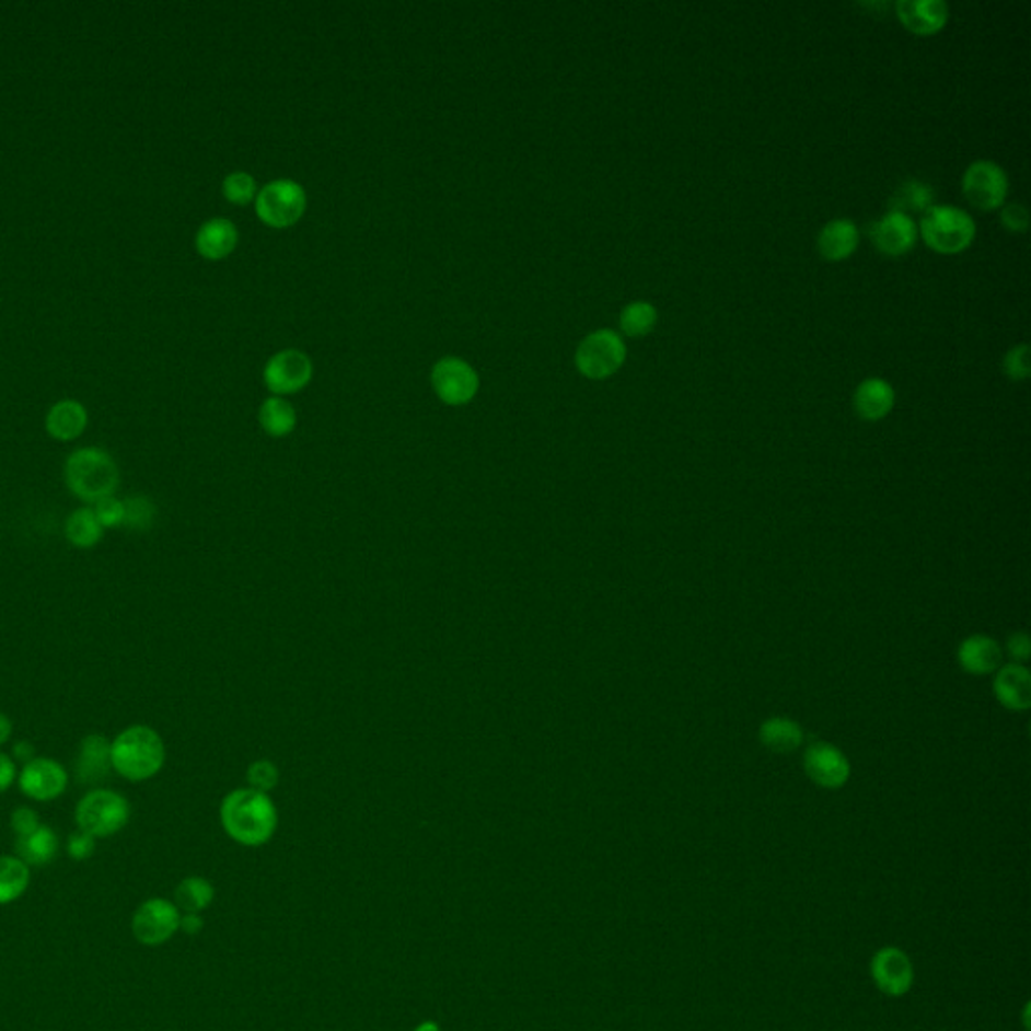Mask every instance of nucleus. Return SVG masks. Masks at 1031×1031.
<instances>
[{"label": "nucleus", "instance_id": "nucleus-1", "mask_svg": "<svg viewBox=\"0 0 1031 1031\" xmlns=\"http://www.w3.org/2000/svg\"><path fill=\"white\" fill-rule=\"evenodd\" d=\"M220 820L228 836L244 846L266 844L277 831V808L268 793L242 788L228 793L220 806Z\"/></svg>", "mask_w": 1031, "mask_h": 1031}, {"label": "nucleus", "instance_id": "nucleus-20", "mask_svg": "<svg viewBox=\"0 0 1031 1031\" xmlns=\"http://www.w3.org/2000/svg\"><path fill=\"white\" fill-rule=\"evenodd\" d=\"M997 702L1013 709L1023 711L1031 705V675L1023 665H1007L999 669L994 683Z\"/></svg>", "mask_w": 1031, "mask_h": 1031}, {"label": "nucleus", "instance_id": "nucleus-21", "mask_svg": "<svg viewBox=\"0 0 1031 1031\" xmlns=\"http://www.w3.org/2000/svg\"><path fill=\"white\" fill-rule=\"evenodd\" d=\"M88 409L76 399L57 402L45 419V429L53 440L73 441L88 428Z\"/></svg>", "mask_w": 1031, "mask_h": 1031}, {"label": "nucleus", "instance_id": "nucleus-5", "mask_svg": "<svg viewBox=\"0 0 1031 1031\" xmlns=\"http://www.w3.org/2000/svg\"><path fill=\"white\" fill-rule=\"evenodd\" d=\"M131 816V806L124 793L109 788H95L85 793L76 806V824L79 831L93 838H107L126 829Z\"/></svg>", "mask_w": 1031, "mask_h": 1031}, {"label": "nucleus", "instance_id": "nucleus-34", "mask_svg": "<svg viewBox=\"0 0 1031 1031\" xmlns=\"http://www.w3.org/2000/svg\"><path fill=\"white\" fill-rule=\"evenodd\" d=\"M93 512H95L101 526L105 530L119 529L126 522V502L115 498V496L103 498L100 502L93 503Z\"/></svg>", "mask_w": 1031, "mask_h": 1031}, {"label": "nucleus", "instance_id": "nucleus-3", "mask_svg": "<svg viewBox=\"0 0 1031 1031\" xmlns=\"http://www.w3.org/2000/svg\"><path fill=\"white\" fill-rule=\"evenodd\" d=\"M65 484L81 502L97 503L115 496L119 488V467L114 457L101 448H81L67 457Z\"/></svg>", "mask_w": 1031, "mask_h": 1031}, {"label": "nucleus", "instance_id": "nucleus-36", "mask_svg": "<svg viewBox=\"0 0 1031 1031\" xmlns=\"http://www.w3.org/2000/svg\"><path fill=\"white\" fill-rule=\"evenodd\" d=\"M248 781H251L252 790H258V792L265 793L270 792L273 788H277V766H275L273 762H266V760L254 762L251 769H248Z\"/></svg>", "mask_w": 1031, "mask_h": 1031}, {"label": "nucleus", "instance_id": "nucleus-28", "mask_svg": "<svg viewBox=\"0 0 1031 1031\" xmlns=\"http://www.w3.org/2000/svg\"><path fill=\"white\" fill-rule=\"evenodd\" d=\"M935 201V192L929 184L918 182V179H908L894 189L891 196V212H901V215H925Z\"/></svg>", "mask_w": 1031, "mask_h": 1031}, {"label": "nucleus", "instance_id": "nucleus-22", "mask_svg": "<svg viewBox=\"0 0 1031 1031\" xmlns=\"http://www.w3.org/2000/svg\"><path fill=\"white\" fill-rule=\"evenodd\" d=\"M112 767V742L101 733H89L79 745L77 776L83 784L101 780Z\"/></svg>", "mask_w": 1031, "mask_h": 1031}, {"label": "nucleus", "instance_id": "nucleus-29", "mask_svg": "<svg viewBox=\"0 0 1031 1031\" xmlns=\"http://www.w3.org/2000/svg\"><path fill=\"white\" fill-rule=\"evenodd\" d=\"M215 884L204 879V877H188L179 882L174 893V905L179 908V913H196L200 915L215 901Z\"/></svg>", "mask_w": 1031, "mask_h": 1031}, {"label": "nucleus", "instance_id": "nucleus-11", "mask_svg": "<svg viewBox=\"0 0 1031 1031\" xmlns=\"http://www.w3.org/2000/svg\"><path fill=\"white\" fill-rule=\"evenodd\" d=\"M19 788L35 802H53L63 796L69 786V774L61 762L53 757H33L19 772Z\"/></svg>", "mask_w": 1031, "mask_h": 1031}, {"label": "nucleus", "instance_id": "nucleus-17", "mask_svg": "<svg viewBox=\"0 0 1031 1031\" xmlns=\"http://www.w3.org/2000/svg\"><path fill=\"white\" fill-rule=\"evenodd\" d=\"M858 242H860V234L855 222L848 218H836L820 230L818 252L829 263H843L855 254Z\"/></svg>", "mask_w": 1031, "mask_h": 1031}, {"label": "nucleus", "instance_id": "nucleus-42", "mask_svg": "<svg viewBox=\"0 0 1031 1031\" xmlns=\"http://www.w3.org/2000/svg\"><path fill=\"white\" fill-rule=\"evenodd\" d=\"M201 929H204V920H201L200 915H196V913H186V915H182V920H179V931H184L186 935H198Z\"/></svg>", "mask_w": 1031, "mask_h": 1031}, {"label": "nucleus", "instance_id": "nucleus-10", "mask_svg": "<svg viewBox=\"0 0 1031 1031\" xmlns=\"http://www.w3.org/2000/svg\"><path fill=\"white\" fill-rule=\"evenodd\" d=\"M431 385L441 402L466 405L476 397L479 378L476 369L460 357H443L431 369Z\"/></svg>", "mask_w": 1031, "mask_h": 1031}, {"label": "nucleus", "instance_id": "nucleus-25", "mask_svg": "<svg viewBox=\"0 0 1031 1031\" xmlns=\"http://www.w3.org/2000/svg\"><path fill=\"white\" fill-rule=\"evenodd\" d=\"M760 740L776 754H790L804 742V731L788 717H769L760 728Z\"/></svg>", "mask_w": 1031, "mask_h": 1031}, {"label": "nucleus", "instance_id": "nucleus-12", "mask_svg": "<svg viewBox=\"0 0 1031 1031\" xmlns=\"http://www.w3.org/2000/svg\"><path fill=\"white\" fill-rule=\"evenodd\" d=\"M870 977L881 994L903 997L915 983V968L911 957L899 947H882L870 959Z\"/></svg>", "mask_w": 1031, "mask_h": 1031}, {"label": "nucleus", "instance_id": "nucleus-13", "mask_svg": "<svg viewBox=\"0 0 1031 1031\" xmlns=\"http://www.w3.org/2000/svg\"><path fill=\"white\" fill-rule=\"evenodd\" d=\"M313 378V361L306 352L297 349L277 352L265 367V383L278 397L299 393Z\"/></svg>", "mask_w": 1031, "mask_h": 1031}, {"label": "nucleus", "instance_id": "nucleus-30", "mask_svg": "<svg viewBox=\"0 0 1031 1031\" xmlns=\"http://www.w3.org/2000/svg\"><path fill=\"white\" fill-rule=\"evenodd\" d=\"M260 426L273 438H285L297 428V412L287 399L270 397L260 407Z\"/></svg>", "mask_w": 1031, "mask_h": 1031}, {"label": "nucleus", "instance_id": "nucleus-23", "mask_svg": "<svg viewBox=\"0 0 1031 1031\" xmlns=\"http://www.w3.org/2000/svg\"><path fill=\"white\" fill-rule=\"evenodd\" d=\"M959 663L973 675H987L999 669L1001 649L999 642L985 635H973L959 647Z\"/></svg>", "mask_w": 1031, "mask_h": 1031}, {"label": "nucleus", "instance_id": "nucleus-40", "mask_svg": "<svg viewBox=\"0 0 1031 1031\" xmlns=\"http://www.w3.org/2000/svg\"><path fill=\"white\" fill-rule=\"evenodd\" d=\"M1030 637L1026 633H1013L1007 641V653L1018 663L1030 659Z\"/></svg>", "mask_w": 1031, "mask_h": 1031}, {"label": "nucleus", "instance_id": "nucleus-27", "mask_svg": "<svg viewBox=\"0 0 1031 1031\" xmlns=\"http://www.w3.org/2000/svg\"><path fill=\"white\" fill-rule=\"evenodd\" d=\"M31 884V867L19 856H0V906L11 905L26 893Z\"/></svg>", "mask_w": 1031, "mask_h": 1031}, {"label": "nucleus", "instance_id": "nucleus-7", "mask_svg": "<svg viewBox=\"0 0 1031 1031\" xmlns=\"http://www.w3.org/2000/svg\"><path fill=\"white\" fill-rule=\"evenodd\" d=\"M306 210V194L292 179H275L256 194V215L270 228L294 227Z\"/></svg>", "mask_w": 1031, "mask_h": 1031}, {"label": "nucleus", "instance_id": "nucleus-8", "mask_svg": "<svg viewBox=\"0 0 1031 1031\" xmlns=\"http://www.w3.org/2000/svg\"><path fill=\"white\" fill-rule=\"evenodd\" d=\"M961 188L973 208L992 212L1006 204L1009 179L1006 170L995 162L977 160L965 170Z\"/></svg>", "mask_w": 1031, "mask_h": 1031}, {"label": "nucleus", "instance_id": "nucleus-9", "mask_svg": "<svg viewBox=\"0 0 1031 1031\" xmlns=\"http://www.w3.org/2000/svg\"><path fill=\"white\" fill-rule=\"evenodd\" d=\"M182 913L172 901L153 896L138 906L131 918V932L139 943L155 947L170 941L179 931Z\"/></svg>", "mask_w": 1031, "mask_h": 1031}, {"label": "nucleus", "instance_id": "nucleus-2", "mask_svg": "<svg viewBox=\"0 0 1031 1031\" xmlns=\"http://www.w3.org/2000/svg\"><path fill=\"white\" fill-rule=\"evenodd\" d=\"M164 764V740L150 726H129L112 742V767L126 780H151Z\"/></svg>", "mask_w": 1031, "mask_h": 1031}, {"label": "nucleus", "instance_id": "nucleus-32", "mask_svg": "<svg viewBox=\"0 0 1031 1031\" xmlns=\"http://www.w3.org/2000/svg\"><path fill=\"white\" fill-rule=\"evenodd\" d=\"M222 194L228 201L244 206L256 198V182L251 174L246 172H234L228 174L222 182Z\"/></svg>", "mask_w": 1031, "mask_h": 1031}, {"label": "nucleus", "instance_id": "nucleus-41", "mask_svg": "<svg viewBox=\"0 0 1031 1031\" xmlns=\"http://www.w3.org/2000/svg\"><path fill=\"white\" fill-rule=\"evenodd\" d=\"M16 778H19V772H16L13 757L0 752V793L7 792Z\"/></svg>", "mask_w": 1031, "mask_h": 1031}, {"label": "nucleus", "instance_id": "nucleus-26", "mask_svg": "<svg viewBox=\"0 0 1031 1031\" xmlns=\"http://www.w3.org/2000/svg\"><path fill=\"white\" fill-rule=\"evenodd\" d=\"M105 534V529L101 526L97 516L93 508H77L73 510L67 522H65V538L76 548H93L100 544Z\"/></svg>", "mask_w": 1031, "mask_h": 1031}, {"label": "nucleus", "instance_id": "nucleus-6", "mask_svg": "<svg viewBox=\"0 0 1031 1031\" xmlns=\"http://www.w3.org/2000/svg\"><path fill=\"white\" fill-rule=\"evenodd\" d=\"M627 359V345L623 337L613 328H599L580 340L579 349L575 355V363L580 375L587 379L611 378Z\"/></svg>", "mask_w": 1031, "mask_h": 1031}, {"label": "nucleus", "instance_id": "nucleus-38", "mask_svg": "<svg viewBox=\"0 0 1031 1031\" xmlns=\"http://www.w3.org/2000/svg\"><path fill=\"white\" fill-rule=\"evenodd\" d=\"M38 826H40V820H38V814L33 808L21 806V808L13 810V814H11V829H13L16 838H21V836H26V834L37 831Z\"/></svg>", "mask_w": 1031, "mask_h": 1031}, {"label": "nucleus", "instance_id": "nucleus-14", "mask_svg": "<svg viewBox=\"0 0 1031 1031\" xmlns=\"http://www.w3.org/2000/svg\"><path fill=\"white\" fill-rule=\"evenodd\" d=\"M804 769L814 784L829 790L843 788L850 778L848 757L836 745L826 742L812 743L806 750Z\"/></svg>", "mask_w": 1031, "mask_h": 1031}, {"label": "nucleus", "instance_id": "nucleus-18", "mask_svg": "<svg viewBox=\"0 0 1031 1031\" xmlns=\"http://www.w3.org/2000/svg\"><path fill=\"white\" fill-rule=\"evenodd\" d=\"M855 412L865 421H881L893 412L894 390L881 378L865 379L855 391Z\"/></svg>", "mask_w": 1031, "mask_h": 1031}, {"label": "nucleus", "instance_id": "nucleus-37", "mask_svg": "<svg viewBox=\"0 0 1031 1031\" xmlns=\"http://www.w3.org/2000/svg\"><path fill=\"white\" fill-rule=\"evenodd\" d=\"M1001 224L1006 228L1007 232L1011 234H1021L1026 232L1028 227H1030V212L1023 204H1007V206H1001Z\"/></svg>", "mask_w": 1031, "mask_h": 1031}, {"label": "nucleus", "instance_id": "nucleus-44", "mask_svg": "<svg viewBox=\"0 0 1031 1031\" xmlns=\"http://www.w3.org/2000/svg\"><path fill=\"white\" fill-rule=\"evenodd\" d=\"M11 735H13V721H11V717L0 711V745L9 742Z\"/></svg>", "mask_w": 1031, "mask_h": 1031}, {"label": "nucleus", "instance_id": "nucleus-15", "mask_svg": "<svg viewBox=\"0 0 1031 1031\" xmlns=\"http://www.w3.org/2000/svg\"><path fill=\"white\" fill-rule=\"evenodd\" d=\"M868 232L874 248L891 258L903 256L917 244L918 230L915 220L901 212H887Z\"/></svg>", "mask_w": 1031, "mask_h": 1031}, {"label": "nucleus", "instance_id": "nucleus-35", "mask_svg": "<svg viewBox=\"0 0 1031 1031\" xmlns=\"http://www.w3.org/2000/svg\"><path fill=\"white\" fill-rule=\"evenodd\" d=\"M1004 373L1011 381H1026L1030 378V345H1018L1009 349L1004 357Z\"/></svg>", "mask_w": 1031, "mask_h": 1031}, {"label": "nucleus", "instance_id": "nucleus-43", "mask_svg": "<svg viewBox=\"0 0 1031 1031\" xmlns=\"http://www.w3.org/2000/svg\"><path fill=\"white\" fill-rule=\"evenodd\" d=\"M14 757L21 762H31L35 757V748L28 742L14 743Z\"/></svg>", "mask_w": 1031, "mask_h": 1031}, {"label": "nucleus", "instance_id": "nucleus-24", "mask_svg": "<svg viewBox=\"0 0 1031 1031\" xmlns=\"http://www.w3.org/2000/svg\"><path fill=\"white\" fill-rule=\"evenodd\" d=\"M14 850V856H19L28 867H45L59 853V836L49 826L40 824L37 831L16 838Z\"/></svg>", "mask_w": 1031, "mask_h": 1031}, {"label": "nucleus", "instance_id": "nucleus-31", "mask_svg": "<svg viewBox=\"0 0 1031 1031\" xmlns=\"http://www.w3.org/2000/svg\"><path fill=\"white\" fill-rule=\"evenodd\" d=\"M657 309H654L651 302L647 301H635L629 302L623 311H621V316H618V325H621V331L625 337H630V339H639V337H645L653 331L654 325H657Z\"/></svg>", "mask_w": 1031, "mask_h": 1031}, {"label": "nucleus", "instance_id": "nucleus-4", "mask_svg": "<svg viewBox=\"0 0 1031 1031\" xmlns=\"http://www.w3.org/2000/svg\"><path fill=\"white\" fill-rule=\"evenodd\" d=\"M917 230L923 242L939 254L968 251L977 234L973 218L955 206H931Z\"/></svg>", "mask_w": 1031, "mask_h": 1031}, {"label": "nucleus", "instance_id": "nucleus-33", "mask_svg": "<svg viewBox=\"0 0 1031 1031\" xmlns=\"http://www.w3.org/2000/svg\"><path fill=\"white\" fill-rule=\"evenodd\" d=\"M153 516H155V508L148 498L134 496V498L126 500V522L124 524H127L129 529H150Z\"/></svg>", "mask_w": 1031, "mask_h": 1031}, {"label": "nucleus", "instance_id": "nucleus-39", "mask_svg": "<svg viewBox=\"0 0 1031 1031\" xmlns=\"http://www.w3.org/2000/svg\"><path fill=\"white\" fill-rule=\"evenodd\" d=\"M95 841L97 838H93L88 832H73L67 841V853L73 860H88L95 853Z\"/></svg>", "mask_w": 1031, "mask_h": 1031}, {"label": "nucleus", "instance_id": "nucleus-19", "mask_svg": "<svg viewBox=\"0 0 1031 1031\" xmlns=\"http://www.w3.org/2000/svg\"><path fill=\"white\" fill-rule=\"evenodd\" d=\"M239 244V230L227 218H212L201 224L196 234V251L206 260H222Z\"/></svg>", "mask_w": 1031, "mask_h": 1031}, {"label": "nucleus", "instance_id": "nucleus-45", "mask_svg": "<svg viewBox=\"0 0 1031 1031\" xmlns=\"http://www.w3.org/2000/svg\"><path fill=\"white\" fill-rule=\"evenodd\" d=\"M414 1031H441V1028L438 1021H431V1019H428V1021H421V1023H419V1026H417L416 1030Z\"/></svg>", "mask_w": 1031, "mask_h": 1031}, {"label": "nucleus", "instance_id": "nucleus-16", "mask_svg": "<svg viewBox=\"0 0 1031 1031\" xmlns=\"http://www.w3.org/2000/svg\"><path fill=\"white\" fill-rule=\"evenodd\" d=\"M894 11L906 31L918 37L937 35L949 21V7L943 0H899Z\"/></svg>", "mask_w": 1031, "mask_h": 1031}]
</instances>
